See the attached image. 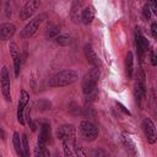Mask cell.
Returning <instances> with one entry per match:
<instances>
[{
	"label": "cell",
	"instance_id": "obj_18",
	"mask_svg": "<svg viewBox=\"0 0 157 157\" xmlns=\"http://www.w3.org/2000/svg\"><path fill=\"white\" fill-rule=\"evenodd\" d=\"M125 70H126V75L129 78L132 77V72H134V55L132 52H128L126 58H125Z\"/></svg>",
	"mask_w": 157,
	"mask_h": 157
},
{
	"label": "cell",
	"instance_id": "obj_27",
	"mask_svg": "<svg viewBox=\"0 0 157 157\" xmlns=\"http://www.w3.org/2000/svg\"><path fill=\"white\" fill-rule=\"evenodd\" d=\"M26 119H27V123H28V125H29V128L32 129V131H36V129H37V126H36V124H34V121L32 120V118H31V115H29V113H27V114H26Z\"/></svg>",
	"mask_w": 157,
	"mask_h": 157
},
{
	"label": "cell",
	"instance_id": "obj_17",
	"mask_svg": "<svg viewBox=\"0 0 157 157\" xmlns=\"http://www.w3.org/2000/svg\"><path fill=\"white\" fill-rule=\"evenodd\" d=\"M94 15H96V10L92 5H88L86 6L85 9H82L81 11V16H80V21L83 23V25H91L93 18H94Z\"/></svg>",
	"mask_w": 157,
	"mask_h": 157
},
{
	"label": "cell",
	"instance_id": "obj_31",
	"mask_svg": "<svg viewBox=\"0 0 157 157\" xmlns=\"http://www.w3.org/2000/svg\"><path fill=\"white\" fill-rule=\"evenodd\" d=\"M151 64L152 66H156L157 65V60H156V55H155V52L151 50Z\"/></svg>",
	"mask_w": 157,
	"mask_h": 157
},
{
	"label": "cell",
	"instance_id": "obj_13",
	"mask_svg": "<svg viewBox=\"0 0 157 157\" xmlns=\"http://www.w3.org/2000/svg\"><path fill=\"white\" fill-rule=\"evenodd\" d=\"M16 33V26L12 22L0 23V40H10Z\"/></svg>",
	"mask_w": 157,
	"mask_h": 157
},
{
	"label": "cell",
	"instance_id": "obj_16",
	"mask_svg": "<svg viewBox=\"0 0 157 157\" xmlns=\"http://www.w3.org/2000/svg\"><path fill=\"white\" fill-rule=\"evenodd\" d=\"M83 2H85V0H72L71 9H70V17L74 23L80 22V16H81V11L83 9Z\"/></svg>",
	"mask_w": 157,
	"mask_h": 157
},
{
	"label": "cell",
	"instance_id": "obj_3",
	"mask_svg": "<svg viewBox=\"0 0 157 157\" xmlns=\"http://www.w3.org/2000/svg\"><path fill=\"white\" fill-rule=\"evenodd\" d=\"M99 76H101V70H99V67H96V66H93L85 75V77L82 78L81 87H82V92L86 96H90V94L94 93L98 80H99Z\"/></svg>",
	"mask_w": 157,
	"mask_h": 157
},
{
	"label": "cell",
	"instance_id": "obj_28",
	"mask_svg": "<svg viewBox=\"0 0 157 157\" xmlns=\"http://www.w3.org/2000/svg\"><path fill=\"white\" fill-rule=\"evenodd\" d=\"M147 5H148V7L151 9V11L153 13L157 12V2H156V0H147Z\"/></svg>",
	"mask_w": 157,
	"mask_h": 157
},
{
	"label": "cell",
	"instance_id": "obj_24",
	"mask_svg": "<svg viewBox=\"0 0 157 157\" xmlns=\"http://www.w3.org/2000/svg\"><path fill=\"white\" fill-rule=\"evenodd\" d=\"M12 12H13V1L7 0L6 4H5V16L7 18H10L12 16Z\"/></svg>",
	"mask_w": 157,
	"mask_h": 157
},
{
	"label": "cell",
	"instance_id": "obj_32",
	"mask_svg": "<svg viewBox=\"0 0 157 157\" xmlns=\"http://www.w3.org/2000/svg\"><path fill=\"white\" fill-rule=\"evenodd\" d=\"M0 137L2 139V140H5V137H6V134H5V131L2 130V128L0 126Z\"/></svg>",
	"mask_w": 157,
	"mask_h": 157
},
{
	"label": "cell",
	"instance_id": "obj_29",
	"mask_svg": "<svg viewBox=\"0 0 157 157\" xmlns=\"http://www.w3.org/2000/svg\"><path fill=\"white\" fill-rule=\"evenodd\" d=\"M151 33H152L153 38L157 37V22H152V25H151Z\"/></svg>",
	"mask_w": 157,
	"mask_h": 157
},
{
	"label": "cell",
	"instance_id": "obj_10",
	"mask_svg": "<svg viewBox=\"0 0 157 157\" xmlns=\"http://www.w3.org/2000/svg\"><path fill=\"white\" fill-rule=\"evenodd\" d=\"M142 130L145 132V136L147 139V142L150 145H153L157 140V134H156V126L155 123L150 118H144L142 119Z\"/></svg>",
	"mask_w": 157,
	"mask_h": 157
},
{
	"label": "cell",
	"instance_id": "obj_22",
	"mask_svg": "<svg viewBox=\"0 0 157 157\" xmlns=\"http://www.w3.org/2000/svg\"><path fill=\"white\" fill-rule=\"evenodd\" d=\"M121 140H123V142H124V145H125L126 150H129L132 155H135V153H136L135 144L131 141V139H130V137H128V136H125V135H123V136H121Z\"/></svg>",
	"mask_w": 157,
	"mask_h": 157
},
{
	"label": "cell",
	"instance_id": "obj_11",
	"mask_svg": "<svg viewBox=\"0 0 157 157\" xmlns=\"http://www.w3.org/2000/svg\"><path fill=\"white\" fill-rule=\"evenodd\" d=\"M135 44H136L139 55L142 58L144 54H145V53L147 52V49H148V40H147L146 37L142 34V32L140 31L139 27L135 28Z\"/></svg>",
	"mask_w": 157,
	"mask_h": 157
},
{
	"label": "cell",
	"instance_id": "obj_21",
	"mask_svg": "<svg viewBox=\"0 0 157 157\" xmlns=\"http://www.w3.org/2000/svg\"><path fill=\"white\" fill-rule=\"evenodd\" d=\"M59 33H60V27H59V26H56V25H54V23H52V25L48 26V28H47V36H48V37L55 38Z\"/></svg>",
	"mask_w": 157,
	"mask_h": 157
},
{
	"label": "cell",
	"instance_id": "obj_19",
	"mask_svg": "<svg viewBox=\"0 0 157 157\" xmlns=\"http://www.w3.org/2000/svg\"><path fill=\"white\" fill-rule=\"evenodd\" d=\"M12 145H13V148H15L16 153L18 156H23V152H22V141H21L20 134L17 131H15L12 134Z\"/></svg>",
	"mask_w": 157,
	"mask_h": 157
},
{
	"label": "cell",
	"instance_id": "obj_7",
	"mask_svg": "<svg viewBox=\"0 0 157 157\" xmlns=\"http://www.w3.org/2000/svg\"><path fill=\"white\" fill-rule=\"evenodd\" d=\"M39 6H40V1L39 0H28V1H26V4L21 7V10L18 12L20 20H22V21L29 20L37 12Z\"/></svg>",
	"mask_w": 157,
	"mask_h": 157
},
{
	"label": "cell",
	"instance_id": "obj_14",
	"mask_svg": "<svg viewBox=\"0 0 157 157\" xmlns=\"http://www.w3.org/2000/svg\"><path fill=\"white\" fill-rule=\"evenodd\" d=\"M83 54H85L86 60L92 66H96V67H101L102 66V61L98 58V55L96 54V52L93 50V48H92L91 44H85V47H83Z\"/></svg>",
	"mask_w": 157,
	"mask_h": 157
},
{
	"label": "cell",
	"instance_id": "obj_2",
	"mask_svg": "<svg viewBox=\"0 0 157 157\" xmlns=\"http://www.w3.org/2000/svg\"><path fill=\"white\" fill-rule=\"evenodd\" d=\"M77 80H78V74L75 70L65 69V70H61V71L56 72L55 75H53L48 81V86L53 87V88L65 87V86L75 83Z\"/></svg>",
	"mask_w": 157,
	"mask_h": 157
},
{
	"label": "cell",
	"instance_id": "obj_12",
	"mask_svg": "<svg viewBox=\"0 0 157 157\" xmlns=\"http://www.w3.org/2000/svg\"><path fill=\"white\" fill-rule=\"evenodd\" d=\"M134 93H135V99H136L137 104L141 105V102L146 98V85H145V75H144V72L141 74L140 80L135 85Z\"/></svg>",
	"mask_w": 157,
	"mask_h": 157
},
{
	"label": "cell",
	"instance_id": "obj_23",
	"mask_svg": "<svg viewBox=\"0 0 157 157\" xmlns=\"http://www.w3.org/2000/svg\"><path fill=\"white\" fill-rule=\"evenodd\" d=\"M21 141H22V152H23V157H28V156H29V145H28V139H27V135H26V134H22Z\"/></svg>",
	"mask_w": 157,
	"mask_h": 157
},
{
	"label": "cell",
	"instance_id": "obj_4",
	"mask_svg": "<svg viewBox=\"0 0 157 157\" xmlns=\"http://www.w3.org/2000/svg\"><path fill=\"white\" fill-rule=\"evenodd\" d=\"M48 18V15L47 13H39V15H37V16H34L32 20H29V22L21 29V32H20V38H22V39H28V38H31L37 31H38V28H39V26L45 21Z\"/></svg>",
	"mask_w": 157,
	"mask_h": 157
},
{
	"label": "cell",
	"instance_id": "obj_30",
	"mask_svg": "<svg viewBox=\"0 0 157 157\" xmlns=\"http://www.w3.org/2000/svg\"><path fill=\"white\" fill-rule=\"evenodd\" d=\"M117 107H119V109H120V110H123L125 114L130 115V112H129V110H128V109H126V108H125V107H124V105H123L120 102H117Z\"/></svg>",
	"mask_w": 157,
	"mask_h": 157
},
{
	"label": "cell",
	"instance_id": "obj_20",
	"mask_svg": "<svg viewBox=\"0 0 157 157\" xmlns=\"http://www.w3.org/2000/svg\"><path fill=\"white\" fill-rule=\"evenodd\" d=\"M55 42H56V44H59L60 47H67V45L71 44L72 39H71V37H70L69 34H58V36L55 37Z\"/></svg>",
	"mask_w": 157,
	"mask_h": 157
},
{
	"label": "cell",
	"instance_id": "obj_5",
	"mask_svg": "<svg viewBox=\"0 0 157 157\" xmlns=\"http://www.w3.org/2000/svg\"><path fill=\"white\" fill-rule=\"evenodd\" d=\"M78 130H80L81 137L87 142L94 141L99 135L98 128L90 120H82L78 125Z\"/></svg>",
	"mask_w": 157,
	"mask_h": 157
},
{
	"label": "cell",
	"instance_id": "obj_33",
	"mask_svg": "<svg viewBox=\"0 0 157 157\" xmlns=\"http://www.w3.org/2000/svg\"><path fill=\"white\" fill-rule=\"evenodd\" d=\"M1 2H2V0H0V10H1Z\"/></svg>",
	"mask_w": 157,
	"mask_h": 157
},
{
	"label": "cell",
	"instance_id": "obj_9",
	"mask_svg": "<svg viewBox=\"0 0 157 157\" xmlns=\"http://www.w3.org/2000/svg\"><path fill=\"white\" fill-rule=\"evenodd\" d=\"M9 49H10V55H11L12 61H13L15 77H18L20 76V72H21V66H22V55L20 54L18 47H17V44L15 42H10Z\"/></svg>",
	"mask_w": 157,
	"mask_h": 157
},
{
	"label": "cell",
	"instance_id": "obj_1",
	"mask_svg": "<svg viewBox=\"0 0 157 157\" xmlns=\"http://www.w3.org/2000/svg\"><path fill=\"white\" fill-rule=\"evenodd\" d=\"M58 139L61 141L64 155L65 156H72L74 147L77 144L76 140V129L72 124H64L58 129Z\"/></svg>",
	"mask_w": 157,
	"mask_h": 157
},
{
	"label": "cell",
	"instance_id": "obj_6",
	"mask_svg": "<svg viewBox=\"0 0 157 157\" xmlns=\"http://www.w3.org/2000/svg\"><path fill=\"white\" fill-rule=\"evenodd\" d=\"M0 86L1 93L6 102H11V81H10V72L7 66H2L0 71Z\"/></svg>",
	"mask_w": 157,
	"mask_h": 157
},
{
	"label": "cell",
	"instance_id": "obj_8",
	"mask_svg": "<svg viewBox=\"0 0 157 157\" xmlns=\"http://www.w3.org/2000/svg\"><path fill=\"white\" fill-rule=\"evenodd\" d=\"M28 103H29V93L26 90H21L20 98H18V104H17V112H16L17 120L21 125L26 124V121H25V109L27 108Z\"/></svg>",
	"mask_w": 157,
	"mask_h": 157
},
{
	"label": "cell",
	"instance_id": "obj_25",
	"mask_svg": "<svg viewBox=\"0 0 157 157\" xmlns=\"http://www.w3.org/2000/svg\"><path fill=\"white\" fill-rule=\"evenodd\" d=\"M34 155L39 157H48L50 156V152L47 150V147H37L34 151Z\"/></svg>",
	"mask_w": 157,
	"mask_h": 157
},
{
	"label": "cell",
	"instance_id": "obj_26",
	"mask_svg": "<svg viewBox=\"0 0 157 157\" xmlns=\"http://www.w3.org/2000/svg\"><path fill=\"white\" fill-rule=\"evenodd\" d=\"M151 13H152V11H151V9L148 7V5L146 4V5L142 7V16H144V18L148 21V20L151 18Z\"/></svg>",
	"mask_w": 157,
	"mask_h": 157
},
{
	"label": "cell",
	"instance_id": "obj_15",
	"mask_svg": "<svg viewBox=\"0 0 157 157\" xmlns=\"http://www.w3.org/2000/svg\"><path fill=\"white\" fill-rule=\"evenodd\" d=\"M49 137H50V124L49 123H42L38 141H37V147H47Z\"/></svg>",
	"mask_w": 157,
	"mask_h": 157
}]
</instances>
